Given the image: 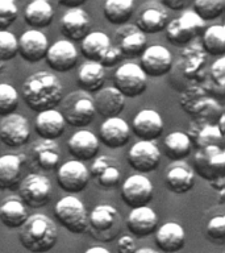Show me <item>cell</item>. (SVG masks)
I'll use <instances>...</instances> for the list:
<instances>
[{"instance_id":"40","label":"cell","mask_w":225,"mask_h":253,"mask_svg":"<svg viewBox=\"0 0 225 253\" xmlns=\"http://www.w3.org/2000/svg\"><path fill=\"white\" fill-rule=\"evenodd\" d=\"M17 54V37L12 32L0 31V61L7 62Z\"/></svg>"},{"instance_id":"18","label":"cell","mask_w":225,"mask_h":253,"mask_svg":"<svg viewBox=\"0 0 225 253\" xmlns=\"http://www.w3.org/2000/svg\"><path fill=\"white\" fill-rule=\"evenodd\" d=\"M67 149L76 161H90V160L96 157L99 153V149H100L99 138L91 130H76L69 138Z\"/></svg>"},{"instance_id":"46","label":"cell","mask_w":225,"mask_h":253,"mask_svg":"<svg viewBox=\"0 0 225 253\" xmlns=\"http://www.w3.org/2000/svg\"><path fill=\"white\" fill-rule=\"evenodd\" d=\"M113 160L111 157H108V156H99V157H95L94 162H92V165H91L90 170H88V171H90V175L98 178L108 166L113 165Z\"/></svg>"},{"instance_id":"24","label":"cell","mask_w":225,"mask_h":253,"mask_svg":"<svg viewBox=\"0 0 225 253\" xmlns=\"http://www.w3.org/2000/svg\"><path fill=\"white\" fill-rule=\"evenodd\" d=\"M35 128L37 134L42 140L55 141L62 136L66 129V122L61 112L53 108V110L38 112V115L36 116Z\"/></svg>"},{"instance_id":"26","label":"cell","mask_w":225,"mask_h":253,"mask_svg":"<svg viewBox=\"0 0 225 253\" xmlns=\"http://www.w3.org/2000/svg\"><path fill=\"white\" fill-rule=\"evenodd\" d=\"M76 82L80 87V91L84 92H98L102 90L106 82V69L99 62L86 61L80 65L76 75Z\"/></svg>"},{"instance_id":"7","label":"cell","mask_w":225,"mask_h":253,"mask_svg":"<svg viewBox=\"0 0 225 253\" xmlns=\"http://www.w3.org/2000/svg\"><path fill=\"white\" fill-rule=\"evenodd\" d=\"M114 88L125 98H137L144 94L148 86V77L137 63H124L113 75Z\"/></svg>"},{"instance_id":"37","label":"cell","mask_w":225,"mask_h":253,"mask_svg":"<svg viewBox=\"0 0 225 253\" xmlns=\"http://www.w3.org/2000/svg\"><path fill=\"white\" fill-rule=\"evenodd\" d=\"M224 0H197L193 1L192 11L200 17L203 21L217 19L224 12Z\"/></svg>"},{"instance_id":"32","label":"cell","mask_w":225,"mask_h":253,"mask_svg":"<svg viewBox=\"0 0 225 253\" xmlns=\"http://www.w3.org/2000/svg\"><path fill=\"white\" fill-rule=\"evenodd\" d=\"M118 220L117 210L111 205L95 206L88 215V227L99 233H106L113 228Z\"/></svg>"},{"instance_id":"48","label":"cell","mask_w":225,"mask_h":253,"mask_svg":"<svg viewBox=\"0 0 225 253\" xmlns=\"http://www.w3.org/2000/svg\"><path fill=\"white\" fill-rule=\"evenodd\" d=\"M117 251L118 253H134L137 251L136 240L129 235H124L117 240Z\"/></svg>"},{"instance_id":"15","label":"cell","mask_w":225,"mask_h":253,"mask_svg":"<svg viewBox=\"0 0 225 253\" xmlns=\"http://www.w3.org/2000/svg\"><path fill=\"white\" fill-rule=\"evenodd\" d=\"M163 129H165V123L162 116L157 111L150 108L138 111L132 122L133 133L142 141L157 140L163 133Z\"/></svg>"},{"instance_id":"38","label":"cell","mask_w":225,"mask_h":253,"mask_svg":"<svg viewBox=\"0 0 225 253\" xmlns=\"http://www.w3.org/2000/svg\"><path fill=\"white\" fill-rule=\"evenodd\" d=\"M19 92L9 83H0V116L15 114L19 107Z\"/></svg>"},{"instance_id":"6","label":"cell","mask_w":225,"mask_h":253,"mask_svg":"<svg viewBox=\"0 0 225 253\" xmlns=\"http://www.w3.org/2000/svg\"><path fill=\"white\" fill-rule=\"evenodd\" d=\"M20 199L32 209L46 206L51 198V182L46 175L38 173L28 174L20 185Z\"/></svg>"},{"instance_id":"41","label":"cell","mask_w":225,"mask_h":253,"mask_svg":"<svg viewBox=\"0 0 225 253\" xmlns=\"http://www.w3.org/2000/svg\"><path fill=\"white\" fill-rule=\"evenodd\" d=\"M178 21L181 24V27L183 29L191 33L192 36H199L201 32L204 31L205 23L199 17V16L192 11V9H186L183 13H182L179 17H178Z\"/></svg>"},{"instance_id":"19","label":"cell","mask_w":225,"mask_h":253,"mask_svg":"<svg viewBox=\"0 0 225 253\" xmlns=\"http://www.w3.org/2000/svg\"><path fill=\"white\" fill-rule=\"evenodd\" d=\"M117 47L121 51L122 58H137L145 51L146 36L138 31L136 25H122L116 33Z\"/></svg>"},{"instance_id":"35","label":"cell","mask_w":225,"mask_h":253,"mask_svg":"<svg viewBox=\"0 0 225 253\" xmlns=\"http://www.w3.org/2000/svg\"><path fill=\"white\" fill-rule=\"evenodd\" d=\"M187 136L189 137L191 142L195 144L197 149H203L207 146H221L223 141V134L217 129L216 124L203 122L199 128H191Z\"/></svg>"},{"instance_id":"53","label":"cell","mask_w":225,"mask_h":253,"mask_svg":"<svg viewBox=\"0 0 225 253\" xmlns=\"http://www.w3.org/2000/svg\"><path fill=\"white\" fill-rule=\"evenodd\" d=\"M224 118H225V115H224V114L220 115V119H219V126H217V129L220 130V133L223 134V136H224V133H225V128H224Z\"/></svg>"},{"instance_id":"29","label":"cell","mask_w":225,"mask_h":253,"mask_svg":"<svg viewBox=\"0 0 225 253\" xmlns=\"http://www.w3.org/2000/svg\"><path fill=\"white\" fill-rule=\"evenodd\" d=\"M32 154L37 165L43 170H53L61 161L58 144L51 140H39L32 145Z\"/></svg>"},{"instance_id":"50","label":"cell","mask_w":225,"mask_h":253,"mask_svg":"<svg viewBox=\"0 0 225 253\" xmlns=\"http://www.w3.org/2000/svg\"><path fill=\"white\" fill-rule=\"evenodd\" d=\"M61 5L63 7H67L69 9H73V8H79L80 5L84 4V0H71V1H59Z\"/></svg>"},{"instance_id":"33","label":"cell","mask_w":225,"mask_h":253,"mask_svg":"<svg viewBox=\"0 0 225 253\" xmlns=\"http://www.w3.org/2000/svg\"><path fill=\"white\" fill-rule=\"evenodd\" d=\"M165 154L173 161H183L192 150V142L185 132H171L163 140Z\"/></svg>"},{"instance_id":"16","label":"cell","mask_w":225,"mask_h":253,"mask_svg":"<svg viewBox=\"0 0 225 253\" xmlns=\"http://www.w3.org/2000/svg\"><path fill=\"white\" fill-rule=\"evenodd\" d=\"M91 29V17L82 7L67 9L61 19V31L69 41H82Z\"/></svg>"},{"instance_id":"21","label":"cell","mask_w":225,"mask_h":253,"mask_svg":"<svg viewBox=\"0 0 225 253\" xmlns=\"http://www.w3.org/2000/svg\"><path fill=\"white\" fill-rule=\"evenodd\" d=\"M155 244L163 253H177L185 248L186 231L179 223L167 221L155 231Z\"/></svg>"},{"instance_id":"39","label":"cell","mask_w":225,"mask_h":253,"mask_svg":"<svg viewBox=\"0 0 225 253\" xmlns=\"http://www.w3.org/2000/svg\"><path fill=\"white\" fill-rule=\"evenodd\" d=\"M166 39L169 40L170 43H173L174 46L183 47L187 46L195 39V36L183 29L178 19H174L173 21H169V24L166 25Z\"/></svg>"},{"instance_id":"14","label":"cell","mask_w":225,"mask_h":253,"mask_svg":"<svg viewBox=\"0 0 225 253\" xmlns=\"http://www.w3.org/2000/svg\"><path fill=\"white\" fill-rule=\"evenodd\" d=\"M45 58L51 70L66 73L78 63V50L69 40H58L53 45H49Z\"/></svg>"},{"instance_id":"34","label":"cell","mask_w":225,"mask_h":253,"mask_svg":"<svg viewBox=\"0 0 225 253\" xmlns=\"http://www.w3.org/2000/svg\"><path fill=\"white\" fill-rule=\"evenodd\" d=\"M133 0H107L103 7V13L107 21L118 27L125 25L133 15Z\"/></svg>"},{"instance_id":"43","label":"cell","mask_w":225,"mask_h":253,"mask_svg":"<svg viewBox=\"0 0 225 253\" xmlns=\"http://www.w3.org/2000/svg\"><path fill=\"white\" fill-rule=\"evenodd\" d=\"M19 16V8L13 0H0V31H7Z\"/></svg>"},{"instance_id":"27","label":"cell","mask_w":225,"mask_h":253,"mask_svg":"<svg viewBox=\"0 0 225 253\" xmlns=\"http://www.w3.org/2000/svg\"><path fill=\"white\" fill-rule=\"evenodd\" d=\"M110 37L104 32H90L80 41V51L87 58V61L100 62L111 47Z\"/></svg>"},{"instance_id":"4","label":"cell","mask_w":225,"mask_h":253,"mask_svg":"<svg viewBox=\"0 0 225 253\" xmlns=\"http://www.w3.org/2000/svg\"><path fill=\"white\" fill-rule=\"evenodd\" d=\"M59 111L67 124L71 126H86L96 116L94 100L84 91H74L67 95Z\"/></svg>"},{"instance_id":"49","label":"cell","mask_w":225,"mask_h":253,"mask_svg":"<svg viewBox=\"0 0 225 253\" xmlns=\"http://www.w3.org/2000/svg\"><path fill=\"white\" fill-rule=\"evenodd\" d=\"M162 7L169 8V9H173V11H178V9H183V8L187 5L185 0H161L159 3Z\"/></svg>"},{"instance_id":"13","label":"cell","mask_w":225,"mask_h":253,"mask_svg":"<svg viewBox=\"0 0 225 253\" xmlns=\"http://www.w3.org/2000/svg\"><path fill=\"white\" fill-rule=\"evenodd\" d=\"M49 40L42 32L28 29L17 39V51L28 63H37L46 57Z\"/></svg>"},{"instance_id":"30","label":"cell","mask_w":225,"mask_h":253,"mask_svg":"<svg viewBox=\"0 0 225 253\" xmlns=\"http://www.w3.org/2000/svg\"><path fill=\"white\" fill-rule=\"evenodd\" d=\"M27 219L25 205L19 197H8L0 205V221L8 228H20Z\"/></svg>"},{"instance_id":"1","label":"cell","mask_w":225,"mask_h":253,"mask_svg":"<svg viewBox=\"0 0 225 253\" xmlns=\"http://www.w3.org/2000/svg\"><path fill=\"white\" fill-rule=\"evenodd\" d=\"M21 95L32 111L53 110L63 99V87L58 77L50 71H36L23 83Z\"/></svg>"},{"instance_id":"36","label":"cell","mask_w":225,"mask_h":253,"mask_svg":"<svg viewBox=\"0 0 225 253\" xmlns=\"http://www.w3.org/2000/svg\"><path fill=\"white\" fill-rule=\"evenodd\" d=\"M203 47L211 55L223 57L225 53V28L211 25L203 33Z\"/></svg>"},{"instance_id":"5","label":"cell","mask_w":225,"mask_h":253,"mask_svg":"<svg viewBox=\"0 0 225 253\" xmlns=\"http://www.w3.org/2000/svg\"><path fill=\"white\" fill-rule=\"evenodd\" d=\"M193 168L201 178L208 182L225 178V152L223 146L197 149L193 157Z\"/></svg>"},{"instance_id":"45","label":"cell","mask_w":225,"mask_h":253,"mask_svg":"<svg viewBox=\"0 0 225 253\" xmlns=\"http://www.w3.org/2000/svg\"><path fill=\"white\" fill-rule=\"evenodd\" d=\"M209 74H211L212 82L215 83L216 86L224 88V84H225V58L224 57H219V58L212 63Z\"/></svg>"},{"instance_id":"28","label":"cell","mask_w":225,"mask_h":253,"mask_svg":"<svg viewBox=\"0 0 225 253\" xmlns=\"http://www.w3.org/2000/svg\"><path fill=\"white\" fill-rule=\"evenodd\" d=\"M23 162L21 154L0 156V190H9L19 183Z\"/></svg>"},{"instance_id":"51","label":"cell","mask_w":225,"mask_h":253,"mask_svg":"<svg viewBox=\"0 0 225 253\" xmlns=\"http://www.w3.org/2000/svg\"><path fill=\"white\" fill-rule=\"evenodd\" d=\"M209 185L215 187V190H217V191H224L225 178H220V179H216V181L209 182Z\"/></svg>"},{"instance_id":"2","label":"cell","mask_w":225,"mask_h":253,"mask_svg":"<svg viewBox=\"0 0 225 253\" xmlns=\"http://www.w3.org/2000/svg\"><path fill=\"white\" fill-rule=\"evenodd\" d=\"M19 240L28 252L46 253L58 241L57 225L46 215L33 213L20 227Z\"/></svg>"},{"instance_id":"42","label":"cell","mask_w":225,"mask_h":253,"mask_svg":"<svg viewBox=\"0 0 225 253\" xmlns=\"http://www.w3.org/2000/svg\"><path fill=\"white\" fill-rule=\"evenodd\" d=\"M205 233L207 237L212 243L216 244H224L225 243V217L223 215L212 217L205 225Z\"/></svg>"},{"instance_id":"31","label":"cell","mask_w":225,"mask_h":253,"mask_svg":"<svg viewBox=\"0 0 225 253\" xmlns=\"http://www.w3.org/2000/svg\"><path fill=\"white\" fill-rule=\"evenodd\" d=\"M54 19V11L51 4L46 0H35L25 7L24 20L33 29L45 28L50 25Z\"/></svg>"},{"instance_id":"10","label":"cell","mask_w":225,"mask_h":253,"mask_svg":"<svg viewBox=\"0 0 225 253\" xmlns=\"http://www.w3.org/2000/svg\"><path fill=\"white\" fill-rule=\"evenodd\" d=\"M161 150L154 141H137L128 152V164L140 174L150 173L161 164Z\"/></svg>"},{"instance_id":"12","label":"cell","mask_w":225,"mask_h":253,"mask_svg":"<svg viewBox=\"0 0 225 253\" xmlns=\"http://www.w3.org/2000/svg\"><path fill=\"white\" fill-rule=\"evenodd\" d=\"M140 67L146 77L159 78L173 69V55L167 47L162 45H151L146 47L142 53Z\"/></svg>"},{"instance_id":"8","label":"cell","mask_w":225,"mask_h":253,"mask_svg":"<svg viewBox=\"0 0 225 253\" xmlns=\"http://www.w3.org/2000/svg\"><path fill=\"white\" fill-rule=\"evenodd\" d=\"M154 195V186L144 174H133L121 186V199L130 209L148 206Z\"/></svg>"},{"instance_id":"9","label":"cell","mask_w":225,"mask_h":253,"mask_svg":"<svg viewBox=\"0 0 225 253\" xmlns=\"http://www.w3.org/2000/svg\"><path fill=\"white\" fill-rule=\"evenodd\" d=\"M31 137V124L25 116L11 114L0 120V141L8 148L25 145Z\"/></svg>"},{"instance_id":"20","label":"cell","mask_w":225,"mask_h":253,"mask_svg":"<svg viewBox=\"0 0 225 253\" xmlns=\"http://www.w3.org/2000/svg\"><path fill=\"white\" fill-rule=\"evenodd\" d=\"M126 227L136 237L150 236L158 228V216L149 206L132 209L126 217Z\"/></svg>"},{"instance_id":"47","label":"cell","mask_w":225,"mask_h":253,"mask_svg":"<svg viewBox=\"0 0 225 253\" xmlns=\"http://www.w3.org/2000/svg\"><path fill=\"white\" fill-rule=\"evenodd\" d=\"M122 58L121 51L118 49L117 46H113V45H111V47L108 49V51L106 53V55L103 57L102 61H100V65H102L104 69L106 67H112L114 66L116 63L120 62V59Z\"/></svg>"},{"instance_id":"3","label":"cell","mask_w":225,"mask_h":253,"mask_svg":"<svg viewBox=\"0 0 225 253\" xmlns=\"http://www.w3.org/2000/svg\"><path fill=\"white\" fill-rule=\"evenodd\" d=\"M54 215L59 224L71 233H84L88 228V213L86 206L74 195L61 198L54 206Z\"/></svg>"},{"instance_id":"25","label":"cell","mask_w":225,"mask_h":253,"mask_svg":"<svg viewBox=\"0 0 225 253\" xmlns=\"http://www.w3.org/2000/svg\"><path fill=\"white\" fill-rule=\"evenodd\" d=\"M165 183L171 193H188L195 185L193 170L191 169L188 164L178 161L177 164L169 166V170L165 177Z\"/></svg>"},{"instance_id":"54","label":"cell","mask_w":225,"mask_h":253,"mask_svg":"<svg viewBox=\"0 0 225 253\" xmlns=\"http://www.w3.org/2000/svg\"><path fill=\"white\" fill-rule=\"evenodd\" d=\"M134 253H159L158 251L155 249H151V248H140L137 249Z\"/></svg>"},{"instance_id":"17","label":"cell","mask_w":225,"mask_h":253,"mask_svg":"<svg viewBox=\"0 0 225 253\" xmlns=\"http://www.w3.org/2000/svg\"><path fill=\"white\" fill-rule=\"evenodd\" d=\"M99 141L111 149L126 145L130 140L129 124L121 118L106 119L99 128Z\"/></svg>"},{"instance_id":"44","label":"cell","mask_w":225,"mask_h":253,"mask_svg":"<svg viewBox=\"0 0 225 253\" xmlns=\"http://www.w3.org/2000/svg\"><path fill=\"white\" fill-rule=\"evenodd\" d=\"M120 178H121V171L113 164V165L108 166L96 179H98V183L100 186L107 187V189H111V187H114L116 185H118Z\"/></svg>"},{"instance_id":"22","label":"cell","mask_w":225,"mask_h":253,"mask_svg":"<svg viewBox=\"0 0 225 253\" xmlns=\"http://www.w3.org/2000/svg\"><path fill=\"white\" fill-rule=\"evenodd\" d=\"M169 24V13L165 7H162L159 3H153L146 5L137 16L136 20V28L141 31L144 35H155L159 33Z\"/></svg>"},{"instance_id":"23","label":"cell","mask_w":225,"mask_h":253,"mask_svg":"<svg viewBox=\"0 0 225 253\" xmlns=\"http://www.w3.org/2000/svg\"><path fill=\"white\" fill-rule=\"evenodd\" d=\"M92 100L96 114L106 119L117 118L125 108V96L114 87L99 90Z\"/></svg>"},{"instance_id":"11","label":"cell","mask_w":225,"mask_h":253,"mask_svg":"<svg viewBox=\"0 0 225 253\" xmlns=\"http://www.w3.org/2000/svg\"><path fill=\"white\" fill-rule=\"evenodd\" d=\"M57 181L59 187L66 193H82L90 182V171L83 162L71 160L59 166Z\"/></svg>"},{"instance_id":"52","label":"cell","mask_w":225,"mask_h":253,"mask_svg":"<svg viewBox=\"0 0 225 253\" xmlns=\"http://www.w3.org/2000/svg\"><path fill=\"white\" fill-rule=\"evenodd\" d=\"M83 253H111V252L107 248H104V247L95 245V247H91V248L86 249Z\"/></svg>"}]
</instances>
